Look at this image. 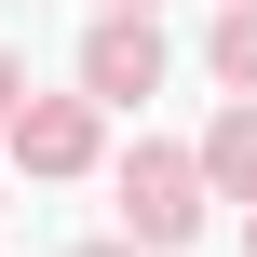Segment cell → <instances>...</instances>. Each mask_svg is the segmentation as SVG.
<instances>
[{
	"mask_svg": "<svg viewBox=\"0 0 257 257\" xmlns=\"http://www.w3.org/2000/svg\"><path fill=\"white\" fill-rule=\"evenodd\" d=\"M149 81H163V41H149V14H122V0H108V27L81 41V95H95V108H136Z\"/></svg>",
	"mask_w": 257,
	"mask_h": 257,
	"instance_id": "obj_1",
	"label": "cell"
},
{
	"mask_svg": "<svg viewBox=\"0 0 257 257\" xmlns=\"http://www.w3.org/2000/svg\"><path fill=\"white\" fill-rule=\"evenodd\" d=\"M0 136H14L27 176H81V163H95V108H81V95H41V108H14Z\"/></svg>",
	"mask_w": 257,
	"mask_h": 257,
	"instance_id": "obj_3",
	"label": "cell"
},
{
	"mask_svg": "<svg viewBox=\"0 0 257 257\" xmlns=\"http://www.w3.org/2000/svg\"><path fill=\"white\" fill-rule=\"evenodd\" d=\"M0 122H14V54H0Z\"/></svg>",
	"mask_w": 257,
	"mask_h": 257,
	"instance_id": "obj_6",
	"label": "cell"
},
{
	"mask_svg": "<svg viewBox=\"0 0 257 257\" xmlns=\"http://www.w3.org/2000/svg\"><path fill=\"white\" fill-rule=\"evenodd\" d=\"M81 257H136V244H81Z\"/></svg>",
	"mask_w": 257,
	"mask_h": 257,
	"instance_id": "obj_7",
	"label": "cell"
},
{
	"mask_svg": "<svg viewBox=\"0 0 257 257\" xmlns=\"http://www.w3.org/2000/svg\"><path fill=\"white\" fill-rule=\"evenodd\" d=\"M122 217H136V244H190V230H203V163L149 149V163L122 176Z\"/></svg>",
	"mask_w": 257,
	"mask_h": 257,
	"instance_id": "obj_2",
	"label": "cell"
},
{
	"mask_svg": "<svg viewBox=\"0 0 257 257\" xmlns=\"http://www.w3.org/2000/svg\"><path fill=\"white\" fill-rule=\"evenodd\" d=\"M122 14H149V0H122Z\"/></svg>",
	"mask_w": 257,
	"mask_h": 257,
	"instance_id": "obj_8",
	"label": "cell"
},
{
	"mask_svg": "<svg viewBox=\"0 0 257 257\" xmlns=\"http://www.w3.org/2000/svg\"><path fill=\"white\" fill-rule=\"evenodd\" d=\"M203 176H217V190H257V108H230V122L203 136Z\"/></svg>",
	"mask_w": 257,
	"mask_h": 257,
	"instance_id": "obj_4",
	"label": "cell"
},
{
	"mask_svg": "<svg viewBox=\"0 0 257 257\" xmlns=\"http://www.w3.org/2000/svg\"><path fill=\"white\" fill-rule=\"evenodd\" d=\"M217 68H230V95H257V14H230V27H217Z\"/></svg>",
	"mask_w": 257,
	"mask_h": 257,
	"instance_id": "obj_5",
	"label": "cell"
}]
</instances>
